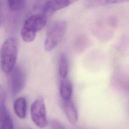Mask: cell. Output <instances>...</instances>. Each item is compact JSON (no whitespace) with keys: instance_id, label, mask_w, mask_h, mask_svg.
Returning a JSON list of instances; mask_svg holds the SVG:
<instances>
[{"instance_id":"cell-11","label":"cell","mask_w":129,"mask_h":129,"mask_svg":"<svg viewBox=\"0 0 129 129\" xmlns=\"http://www.w3.org/2000/svg\"><path fill=\"white\" fill-rule=\"evenodd\" d=\"M58 72L62 79L67 78L68 72V62L67 57L63 52L61 53L59 58Z\"/></svg>"},{"instance_id":"cell-7","label":"cell","mask_w":129,"mask_h":129,"mask_svg":"<svg viewBox=\"0 0 129 129\" xmlns=\"http://www.w3.org/2000/svg\"><path fill=\"white\" fill-rule=\"evenodd\" d=\"M63 108L66 116L69 122L73 124H76L78 120V112L71 99L63 100Z\"/></svg>"},{"instance_id":"cell-8","label":"cell","mask_w":129,"mask_h":129,"mask_svg":"<svg viewBox=\"0 0 129 129\" xmlns=\"http://www.w3.org/2000/svg\"><path fill=\"white\" fill-rule=\"evenodd\" d=\"M14 110L17 116L20 118H24L26 116L27 102L23 97L17 98L14 102Z\"/></svg>"},{"instance_id":"cell-12","label":"cell","mask_w":129,"mask_h":129,"mask_svg":"<svg viewBox=\"0 0 129 129\" xmlns=\"http://www.w3.org/2000/svg\"><path fill=\"white\" fill-rule=\"evenodd\" d=\"M9 9L13 12L21 10L25 6L26 0H7Z\"/></svg>"},{"instance_id":"cell-4","label":"cell","mask_w":129,"mask_h":129,"mask_svg":"<svg viewBox=\"0 0 129 129\" xmlns=\"http://www.w3.org/2000/svg\"><path fill=\"white\" fill-rule=\"evenodd\" d=\"M31 117L34 124L39 128H44L47 124L46 111L44 99L38 97L31 106Z\"/></svg>"},{"instance_id":"cell-13","label":"cell","mask_w":129,"mask_h":129,"mask_svg":"<svg viewBox=\"0 0 129 129\" xmlns=\"http://www.w3.org/2000/svg\"><path fill=\"white\" fill-rule=\"evenodd\" d=\"M51 126L52 129H65L63 126L56 120L52 121Z\"/></svg>"},{"instance_id":"cell-6","label":"cell","mask_w":129,"mask_h":129,"mask_svg":"<svg viewBox=\"0 0 129 129\" xmlns=\"http://www.w3.org/2000/svg\"><path fill=\"white\" fill-rule=\"evenodd\" d=\"M79 0H49L44 7V14L47 17L55 11L64 9Z\"/></svg>"},{"instance_id":"cell-5","label":"cell","mask_w":129,"mask_h":129,"mask_svg":"<svg viewBox=\"0 0 129 129\" xmlns=\"http://www.w3.org/2000/svg\"><path fill=\"white\" fill-rule=\"evenodd\" d=\"M9 84L11 91L13 95L18 94L23 89L26 75L24 70L19 66H15L9 73Z\"/></svg>"},{"instance_id":"cell-9","label":"cell","mask_w":129,"mask_h":129,"mask_svg":"<svg viewBox=\"0 0 129 129\" xmlns=\"http://www.w3.org/2000/svg\"><path fill=\"white\" fill-rule=\"evenodd\" d=\"M72 85L71 81L67 78L62 79L59 87V93L63 100L71 99L72 94Z\"/></svg>"},{"instance_id":"cell-2","label":"cell","mask_w":129,"mask_h":129,"mask_svg":"<svg viewBox=\"0 0 129 129\" xmlns=\"http://www.w3.org/2000/svg\"><path fill=\"white\" fill-rule=\"evenodd\" d=\"M18 55L16 40L13 38L7 39L3 44L0 51V63L2 71L9 74L15 67Z\"/></svg>"},{"instance_id":"cell-1","label":"cell","mask_w":129,"mask_h":129,"mask_svg":"<svg viewBox=\"0 0 129 129\" xmlns=\"http://www.w3.org/2000/svg\"><path fill=\"white\" fill-rule=\"evenodd\" d=\"M47 17L44 14H34L29 16L24 22L21 30V36L26 42H32L37 32L46 25Z\"/></svg>"},{"instance_id":"cell-10","label":"cell","mask_w":129,"mask_h":129,"mask_svg":"<svg viewBox=\"0 0 129 129\" xmlns=\"http://www.w3.org/2000/svg\"><path fill=\"white\" fill-rule=\"evenodd\" d=\"M128 1V0H86L85 5L89 8H96L126 3Z\"/></svg>"},{"instance_id":"cell-3","label":"cell","mask_w":129,"mask_h":129,"mask_svg":"<svg viewBox=\"0 0 129 129\" xmlns=\"http://www.w3.org/2000/svg\"><path fill=\"white\" fill-rule=\"evenodd\" d=\"M67 29V23L62 20L51 22L47 29L44 41V48L46 51L53 50L60 43Z\"/></svg>"}]
</instances>
